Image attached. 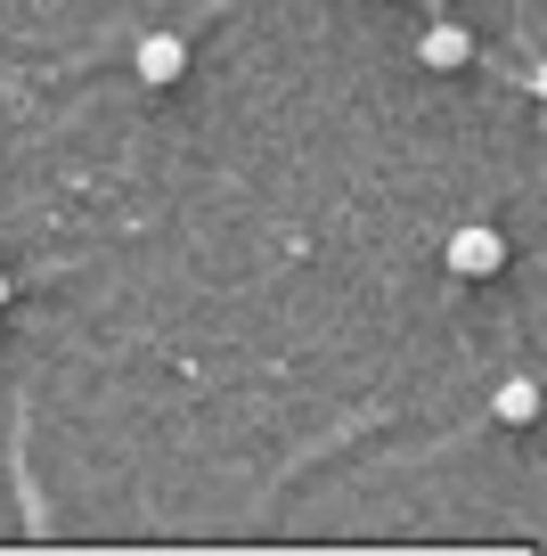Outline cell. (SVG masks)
<instances>
[{
	"instance_id": "obj_1",
	"label": "cell",
	"mask_w": 547,
	"mask_h": 556,
	"mask_svg": "<svg viewBox=\"0 0 547 556\" xmlns=\"http://www.w3.org/2000/svg\"><path fill=\"white\" fill-rule=\"evenodd\" d=\"M449 270L458 278H498L507 270V238H498L491 222H466L458 238H449Z\"/></svg>"
},
{
	"instance_id": "obj_2",
	"label": "cell",
	"mask_w": 547,
	"mask_h": 556,
	"mask_svg": "<svg viewBox=\"0 0 547 556\" xmlns=\"http://www.w3.org/2000/svg\"><path fill=\"white\" fill-rule=\"evenodd\" d=\"M131 66H139V83H148V90H164V83L189 74V41H180V34H139Z\"/></svg>"
},
{
	"instance_id": "obj_3",
	"label": "cell",
	"mask_w": 547,
	"mask_h": 556,
	"mask_svg": "<svg viewBox=\"0 0 547 556\" xmlns=\"http://www.w3.org/2000/svg\"><path fill=\"white\" fill-rule=\"evenodd\" d=\"M417 58H425L433 74H458V66H474V34H466L458 17H433L425 34H417Z\"/></svg>"
},
{
	"instance_id": "obj_4",
	"label": "cell",
	"mask_w": 547,
	"mask_h": 556,
	"mask_svg": "<svg viewBox=\"0 0 547 556\" xmlns=\"http://www.w3.org/2000/svg\"><path fill=\"white\" fill-rule=\"evenodd\" d=\"M491 409L507 417V426H531V417H539V384H531V377H507V384L491 393Z\"/></svg>"
},
{
	"instance_id": "obj_5",
	"label": "cell",
	"mask_w": 547,
	"mask_h": 556,
	"mask_svg": "<svg viewBox=\"0 0 547 556\" xmlns=\"http://www.w3.org/2000/svg\"><path fill=\"white\" fill-rule=\"evenodd\" d=\"M9 295H17V278H9V270H0V312H9Z\"/></svg>"
}]
</instances>
